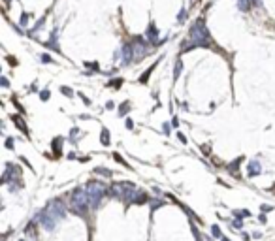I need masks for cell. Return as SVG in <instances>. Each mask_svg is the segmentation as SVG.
<instances>
[{
	"mask_svg": "<svg viewBox=\"0 0 275 241\" xmlns=\"http://www.w3.org/2000/svg\"><path fill=\"white\" fill-rule=\"evenodd\" d=\"M253 2V6H258V8H262V0H251Z\"/></svg>",
	"mask_w": 275,
	"mask_h": 241,
	"instance_id": "obj_31",
	"label": "cell"
},
{
	"mask_svg": "<svg viewBox=\"0 0 275 241\" xmlns=\"http://www.w3.org/2000/svg\"><path fill=\"white\" fill-rule=\"evenodd\" d=\"M77 134H79V130H77V128H74V130H72V140H75V136H77Z\"/></svg>",
	"mask_w": 275,
	"mask_h": 241,
	"instance_id": "obj_35",
	"label": "cell"
},
{
	"mask_svg": "<svg viewBox=\"0 0 275 241\" xmlns=\"http://www.w3.org/2000/svg\"><path fill=\"white\" fill-rule=\"evenodd\" d=\"M211 234H213V237H221V230H219V226H213Z\"/></svg>",
	"mask_w": 275,
	"mask_h": 241,
	"instance_id": "obj_24",
	"label": "cell"
},
{
	"mask_svg": "<svg viewBox=\"0 0 275 241\" xmlns=\"http://www.w3.org/2000/svg\"><path fill=\"white\" fill-rule=\"evenodd\" d=\"M121 59H123V64H128L134 60V51H132V45H123L121 47Z\"/></svg>",
	"mask_w": 275,
	"mask_h": 241,
	"instance_id": "obj_7",
	"label": "cell"
},
{
	"mask_svg": "<svg viewBox=\"0 0 275 241\" xmlns=\"http://www.w3.org/2000/svg\"><path fill=\"white\" fill-rule=\"evenodd\" d=\"M60 90H62L64 96H74V92H72V89H70V87H60Z\"/></svg>",
	"mask_w": 275,
	"mask_h": 241,
	"instance_id": "obj_21",
	"label": "cell"
},
{
	"mask_svg": "<svg viewBox=\"0 0 275 241\" xmlns=\"http://www.w3.org/2000/svg\"><path fill=\"white\" fill-rule=\"evenodd\" d=\"M28 23V13H23L21 15V25H27Z\"/></svg>",
	"mask_w": 275,
	"mask_h": 241,
	"instance_id": "obj_28",
	"label": "cell"
},
{
	"mask_svg": "<svg viewBox=\"0 0 275 241\" xmlns=\"http://www.w3.org/2000/svg\"><path fill=\"white\" fill-rule=\"evenodd\" d=\"M85 190L89 194L90 207H98V203L102 202V198L106 196L108 188H106V183H102V181H89L87 187H85Z\"/></svg>",
	"mask_w": 275,
	"mask_h": 241,
	"instance_id": "obj_5",
	"label": "cell"
},
{
	"mask_svg": "<svg viewBox=\"0 0 275 241\" xmlns=\"http://www.w3.org/2000/svg\"><path fill=\"white\" fill-rule=\"evenodd\" d=\"M113 156H115V160H117V162H121L123 166H128V164H126V162L123 160V158H121V155H113ZM128 168H130V166H128Z\"/></svg>",
	"mask_w": 275,
	"mask_h": 241,
	"instance_id": "obj_27",
	"label": "cell"
},
{
	"mask_svg": "<svg viewBox=\"0 0 275 241\" xmlns=\"http://www.w3.org/2000/svg\"><path fill=\"white\" fill-rule=\"evenodd\" d=\"M6 147H8V149H13V140H12V138L6 140Z\"/></svg>",
	"mask_w": 275,
	"mask_h": 241,
	"instance_id": "obj_30",
	"label": "cell"
},
{
	"mask_svg": "<svg viewBox=\"0 0 275 241\" xmlns=\"http://www.w3.org/2000/svg\"><path fill=\"white\" fill-rule=\"evenodd\" d=\"M145 38L149 40V43H156L158 42V30H156L155 25H149V28H147V32H145Z\"/></svg>",
	"mask_w": 275,
	"mask_h": 241,
	"instance_id": "obj_8",
	"label": "cell"
},
{
	"mask_svg": "<svg viewBox=\"0 0 275 241\" xmlns=\"http://www.w3.org/2000/svg\"><path fill=\"white\" fill-rule=\"evenodd\" d=\"M128 111H130V104H128V102H124V104L119 107V115H126Z\"/></svg>",
	"mask_w": 275,
	"mask_h": 241,
	"instance_id": "obj_17",
	"label": "cell"
},
{
	"mask_svg": "<svg viewBox=\"0 0 275 241\" xmlns=\"http://www.w3.org/2000/svg\"><path fill=\"white\" fill-rule=\"evenodd\" d=\"M0 83H2V87H8V85H9V83H8V79H6V77H2V79H0Z\"/></svg>",
	"mask_w": 275,
	"mask_h": 241,
	"instance_id": "obj_36",
	"label": "cell"
},
{
	"mask_svg": "<svg viewBox=\"0 0 275 241\" xmlns=\"http://www.w3.org/2000/svg\"><path fill=\"white\" fill-rule=\"evenodd\" d=\"M241 226H243V222H239V220H236V222H234V228H236V230H239Z\"/></svg>",
	"mask_w": 275,
	"mask_h": 241,
	"instance_id": "obj_34",
	"label": "cell"
},
{
	"mask_svg": "<svg viewBox=\"0 0 275 241\" xmlns=\"http://www.w3.org/2000/svg\"><path fill=\"white\" fill-rule=\"evenodd\" d=\"M8 60H9V64H12V66H13V64H17V60H15V59H13V57H9V59H8Z\"/></svg>",
	"mask_w": 275,
	"mask_h": 241,
	"instance_id": "obj_38",
	"label": "cell"
},
{
	"mask_svg": "<svg viewBox=\"0 0 275 241\" xmlns=\"http://www.w3.org/2000/svg\"><path fill=\"white\" fill-rule=\"evenodd\" d=\"M100 141L104 143V145H109V132L106 130V128L102 130V134H100Z\"/></svg>",
	"mask_w": 275,
	"mask_h": 241,
	"instance_id": "obj_15",
	"label": "cell"
},
{
	"mask_svg": "<svg viewBox=\"0 0 275 241\" xmlns=\"http://www.w3.org/2000/svg\"><path fill=\"white\" fill-rule=\"evenodd\" d=\"M60 149H62V138H55L53 140V153L55 155H60Z\"/></svg>",
	"mask_w": 275,
	"mask_h": 241,
	"instance_id": "obj_12",
	"label": "cell"
},
{
	"mask_svg": "<svg viewBox=\"0 0 275 241\" xmlns=\"http://www.w3.org/2000/svg\"><path fill=\"white\" fill-rule=\"evenodd\" d=\"M66 215L64 211V203H62V200H51V202L45 206V209L40 215H36V219L42 222V226L45 230H53L55 228V224L59 222L60 219H62Z\"/></svg>",
	"mask_w": 275,
	"mask_h": 241,
	"instance_id": "obj_2",
	"label": "cell"
},
{
	"mask_svg": "<svg viewBox=\"0 0 275 241\" xmlns=\"http://www.w3.org/2000/svg\"><path fill=\"white\" fill-rule=\"evenodd\" d=\"M49 96H51V94H49V90H42V92H40V98H42L43 102H45V100H49Z\"/></svg>",
	"mask_w": 275,
	"mask_h": 241,
	"instance_id": "obj_25",
	"label": "cell"
},
{
	"mask_svg": "<svg viewBox=\"0 0 275 241\" xmlns=\"http://www.w3.org/2000/svg\"><path fill=\"white\" fill-rule=\"evenodd\" d=\"M260 172H262V168H260V162H256V160H251V162H249V166H247V175H249V177H254V175H258Z\"/></svg>",
	"mask_w": 275,
	"mask_h": 241,
	"instance_id": "obj_9",
	"label": "cell"
},
{
	"mask_svg": "<svg viewBox=\"0 0 275 241\" xmlns=\"http://www.w3.org/2000/svg\"><path fill=\"white\" fill-rule=\"evenodd\" d=\"M12 121H13V124L17 126L21 132L28 134V128H27V124H25V121H23V117H21V115H13V117H12Z\"/></svg>",
	"mask_w": 275,
	"mask_h": 241,
	"instance_id": "obj_10",
	"label": "cell"
},
{
	"mask_svg": "<svg viewBox=\"0 0 275 241\" xmlns=\"http://www.w3.org/2000/svg\"><path fill=\"white\" fill-rule=\"evenodd\" d=\"M108 85L109 87H121V85H123V79H113V81H109Z\"/></svg>",
	"mask_w": 275,
	"mask_h": 241,
	"instance_id": "obj_22",
	"label": "cell"
},
{
	"mask_svg": "<svg viewBox=\"0 0 275 241\" xmlns=\"http://www.w3.org/2000/svg\"><path fill=\"white\" fill-rule=\"evenodd\" d=\"M42 62H53V60H51L49 55H45V53H43V55H42Z\"/></svg>",
	"mask_w": 275,
	"mask_h": 241,
	"instance_id": "obj_29",
	"label": "cell"
},
{
	"mask_svg": "<svg viewBox=\"0 0 275 241\" xmlns=\"http://www.w3.org/2000/svg\"><path fill=\"white\" fill-rule=\"evenodd\" d=\"M162 203H164V202H162V200H155V202L151 203V211H155V209H158V207L162 206Z\"/></svg>",
	"mask_w": 275,
	"mask_h": 241,
	"instance_id": "obj_20",
	"label": "cell"
},
{
	"mask_svg": "<svg viewBox=\"0 0 275 241\" xmlns=\"http://www.w3.org/2000/svg\"><path fill=\"white\" fill-rule=\"evenodd\" d=\"M126 128H128V130H132V128H134V122H132L130 119H128V121H126Z\"/></svg>",
	"mask_w": 275,
	"mask_h": 241,
	"instance_id": "obj_33",
	"label": "cell"
},
{
	"mask_svg": "<svg viewBox=\"0 0 275 241\" xmlns=\"http://www.w3.org/2000/svg\"><path fill=\"white\" fill-rule=\"evenodd\" d=\"M153 68H155V66H151V68H149V70H147V72H145V74H143V77H141V79H140V81H141V83H147V79H149V75H151V72H153Z\"/></svg>",
	"mask_w": 275,
	"mask_h": 241,
	"instance_id": "obj_19",
	"label": "cell"
},
{
	"mask_svg": "<svg viewBox=\"0 0 275 241\" xmlns=\"http://www.w3.org/2000/svg\"><path fill=\"white\" fill-rule=\"evenodd\" d=\"M185 17H187V12H185V9H181V12H179V15H177V21H179V23H183V21H185Z\"/></svg>",
	"mask_w": 275,
	"mask_h": 241,
	"instance_id": "obj_23",
	"label": "cell"
},
{
	"mask_svg": "<svg viewBox=\"0 0 275 241\" xmlns=\"http://www.w3.org/2000/svg\"><path fill=\"white\" fill-rule=\"evenodd\" d=\"M239 162H241V158H237L236 162H232V164H230V172H236V170H237V164H239Z\"/></svg>",
	"mask_w": 275,
	"mask_h": 241,
	"instance_id": "obj_26",
	"label": "cell"
},
{
	"mask_svg": "<svg viewBox=\"0 0 275 241\" xmlns=\"http://www.w3.org/2000/svg\"><path fill=\"white\" fill-rule=\"evenodd\" d=\"M209 47L211 45V38H209V32H207V27H206V21L200 17L196 19L194 23L190 25V30H188V38L187 42L183 43V49L181 51H190L192 47Z\"/></svg>",
	"mask_w": 275,
	"mask_h": 241,
	"instance_id": "obj_1",
	"label": "cell"
},
{
	"mask_svg": "<svg viewBox=\"0 0 275 241\" xmlns=\"http://www.w3.org/2000/svg\"><path fill=\"white\" fill-rule=\"evenodd\" d=\"M111 196H115L117 200H124V202H134V196H136V187L132 183H126V181H121V183H113L109 188Z\"/></svg>",
	"mask_w": 275,
	"mask_h": 241,
	"instance_id": "obj_4",
	"label": "cell"
},
{
	"mask_svg": "<svg viewBox=\"0 0 275 241\" xmlns=\"http://www.w3.org/2000/svg\"><path fill=\"white\" fill-rule=\"evenodd\" d=\"M251 6H253L251 0H237V8L241 9V12H249V9H251Z\"/></svg>",
	"mask_w": 275,
	"mask_h": 241,
	"instance_id": "obj_11",
	"label": "cell"
},
{
	"mask_svg": "<svg viewBox=\"0 0 275 241\" xmlns=\"http://www.w3.org/2000/svg\"><path fill=\"white\" fill-rule=\"evenodd\" d=\"M234 215H236V219H241V217H251V211H247V209H243L241 213H239V211H236Z\"/></svg>",
	"mask_w": 275,
	"mask_h": 241,
	"instance_id": "obj_18",
	"label": "cell"
},
{
	"mask_svg": "<svg viewBox=\"0 0 275 241\" xmlns=\"http://www.w3.org/2000/svg\"><path fill=\"white\" fill-rule=\"evenodd\" d=\"M70 203H72V211L74 213H77V215H85L87 213V209H89V194L85 188H75V190H72V194H70Z\"/></svg>",
	"mask_w": 275,
	"mask_h": 241,
	"instance_id": "obj_3",
	"label": "cell"
},
{
	"mask_svg": "<svg viewBox=\"0 0 275 241\" xmlns=\"http://www.w3.org/2000/svg\"><path fill=\"white\" fill-rule=\"evenodd\" d=\"M21 241H25V239H21Z\"/></svg>",
	"mask_w": 275,
	"mask_h": 241,
	"instance_id": "obj_40",
	"label": "cell"
},
{
	"mask_svg": "<svg viewBox=\"0 0 275 241\" xmlns=\"http://www.w3.org/2000/svg\"><path fill=\"white\" fill-rule=\"evenodd\" d=\"M94 173H100V175H106V177L111 175V172L108 170V168H94Z\"/></svg>",
	"mask_w": 275,
	"mask_h": 241,
	"instance_id": "obj_16",
	"label": "cell"
},
{
	"mask_svg": "<svg viewBox=\"0 0 275 241\" xmlns=\"http://www.w3.org/2000/svg\"><path fill=\"white\" fill-rule=\"evenodd\" d=\"M147 202V194L145 192H136V196H134V203H145Z\"/></svg>",
	"mask_w": 275,
	"mask_h": 241,
	"instance_id": "obj_13",
	"label": "cell"
},
{
	"mask_svg": "<svg viewBox=\"0 0 275 241\" xmlns=\"http://www.w3.org/2000/svg\"><path fill=\"white\" fill-rule=\"evenodd\" d=\"M177 136H179V140H181L183 143H187V138H185V136H183V134H181V132H179V134H177Z\"/></svg>",
	"mask_w": 275,
	"mask_h": 241,
	"instance_id": "obj_37",
	"label": "cell"
},
{
	"mask_svg": "<svg viewBox=\"0 0 275 241\" xmlns=\"http://www.w3.org/2000/svg\"><path fill=\"white\" fill-rule=\"evenodd\" d=\"M181 70H183V62H181V60H177V64H175V70H174V79H175V81L179 79V75H181Z\"/></svg>",
	"mask_w": 275,
	"mask_h": 241,
	"instance_id": "obj_14",
	"label": "cell"
},
{
	"mask_svg": "<svg viewBox=\"0 0 275 241\" xmlns=\"http://www.w3.org/2000/svg\"><path fill=\"white\" fill-rule=\"evenodd\" d=\"M262 211H264V213H269V211H271V207H269V206H266V203H264V206H262Z\"/></svg>",
	"mask_w": 275,
	"mask_h": 241,
	"instance_id": "obj_32",
	"label": "cell"
},
{
	"mask_svg": "<svg viewBox=\"0 0 275 241\" xmlns=\"http://www.w3.org/2000/svg\"><path fill=\"white\" fill-rule=\"evenodd\" d=\"M149 47H151V43H143L141 40H138V43L132 45V51H134V60L143 59L145 55L149 53Z\"/></svg>",
	"mask_w": 275,
	"mask_h": 241,
	"instance_id": "obj_6",
	"label": "cell"
},
{
	"mask_svg": "<svg viewBox=\"0 0 275 241\" xmlns=\"http://www.w3.org/2000/svg\"><path fill=\"white\" fill-rule=\"evenodd\" d=\"M221 241H230V239H228V237H221Z\"/></svg>",
	"mask_w": 275,
	"mask_h": 241,
	"instance_id": "obj_39",
	"label": "cell"
}]
</instances>
